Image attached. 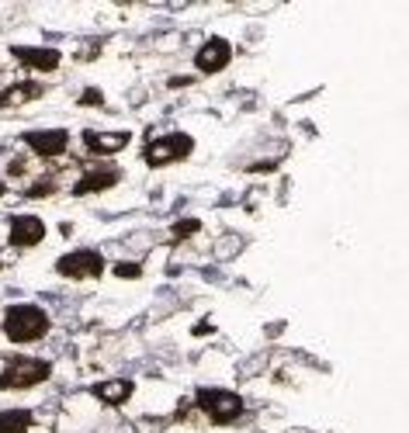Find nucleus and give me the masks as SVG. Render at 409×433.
<instances>
[{
	"instance_id": "obj_1",
	"label": "nucleus",
	"mask_w": 409,
	"mask_h": 433,
	"mask_svg": "<svg viewBox=\"0 0 409 433\" xmlns=\"http://www.w3.org/2000/svg\"><path fill=\"white\" fill-rule=\"evenodd\" d=\"M49 326H52L49 312L42 305H32V302L28 305H11L4 312V336L11 343H39L49 333Z\"/></svg>"
},
{
	"instance_id": "obj_2",
	"label": "nucleus",
	"mask_w": 409,
	"mask_h": 433,
	"mask_svg": "<svg viewBox=\"0 0 409 433\" xmlns=\"http://www.w3.org/2000/svg\"><path fill=\"white\" fill-rule=\"evenodd\" d=\"M52 374V364L39 360V357H14L4 374H0V389L4 392H14V389H35L45 378Z\"/></svg>"
},
{
	"instance_id": "obj_3",
	"label": "nucleus",
	"mask_w": 409,
	"mask_h": 433,
	"mask_svg": "<svg viewBox=\"0 0 409 433\" xmlns=\"http://www.w3.org/2000/svg\"><path fill=\"white\" fill-rule=\"evenodd\" d=\"M198 405L208 413L212 423H222V427L233 423L243 413V398L236 392H229V389H202L198 392Z\"/></svg>"
},
{
	"instance_id": "obj_4",
	"label": "nucleus",
	"mask_w": 409,
	"mask_h": 433,
	"mask_svg": "<svg viewBox=\"0 0 409 433\" xmlns=\"http://www.w3.org/2000/svg\"><path fill=\"white\" fill-rule=\"evenodd\" d=\"M191 150H195V139H191V135L170 132V135L153 139V142L146 146V163H149V166H170V163H177V159H188Z\"/></svg>"
},
{
	"instance_id": "obj_5",
	"label": "nucleus",
	"mask_w": 409,
	"mask_h": 433,
	"mask_svg": "<svg viewBox=\"0 0 409 433\" xmlns=\"http://www.w3.org/2000/svg\"><path fill=\"white\" fill-rule=\"evenodd\" d=\"M56 274L70 277V281H90V277L104 274V257L97 250H73L66 257L56 260Z\"/></svg>"
},
{
	"instance_id": "obj_6",
	"label": "nucleus",
	"mask_w": 409,
	"mask_h": 433,
	"mask_svg": "<svg viewBox=\"0 0 409 433\" xmlns=\"http://www.w3.org/2000/svg\"><path fill=\"white\" fill-rule=\"evenodd\" d=\"M229 63H233V45L226 39H219V35L208 39L202 49L195 52V66H198L202 73H219V70H226Z\"/></svg>"
},
{
	"instance_id": "obj_7",
	"label": "nucleus",
	"mask_w": 409,
	"mask_h": 433,
	"mask_svg": "<svg viewBox=\"0 0 409 433\" xmlns=\"http://www.w3.org/2000/svg\"><path fill=\"white\" fill-rule=\"evenodd\" d=\"M7 236H11V246H18V250H21V246H25V250H28V246H39L42 239H45V222H42L39 215H14Z\"/></svg>"
},
{
	"instance_id": "obj_8",
	"label": "nucleus",
	"mask_w": 409,
	"mask_h": 433,
	"mask_svg": "<svg viewBox=\"0 0 409 433\" xmlns=\"http://www.w3.org/2000/svg\"><path fill=\"white\" fill-rule=\"evenodd\" d=\"M66 142H70V132L66 128H39V132H28L25 135V146H32L39 157H63L66 153Z\"/></svg>"
},
{
	"instance_id": "obj_9",
	"label": "nucleus",
	"mask_w": 409,
	"mask_h": 433,
	"mask_svg": "<svg viewBox=\"0 0 409 433\" xmlns=\"http://www.w3.org/2000/svg\"><path fill=\"white\" fill-rule=\"evenodd\" d=\"M11 56L21 59V66L42 70V73H52V70L59 66V52H56V49H45V45H14Z\"/></svg>"
},
{
	"instance_id": "obj_10",
	"label": "nucleus",
	"mask_w": 409,
	"mask_h": 433,
	"mask_svg": "<svg viewBox=\"0 0 409 433\" xmlns=\"http://www.w3.org/2000/svg\"><path fill=\"white\" fill-rule=\"evenodd\" d=\"M45 94L42 83H32V80H21V83H11L0 90V111H14V108H25L32 101H39Z\"/></svg>"
},
{
	"instance_id": "obj_11",
	"label": "nucleus",
	"mask_w": 409,
	"mask_h": 433,
	"mask_svg": "<svg viewBox=\"0 0 409 433\" xmlns=\"http://www.w3.org/2000/svg\"><path fill=\"white\" fill-rule=\"evenodd\" d=\"M122 181V170H115V166H94V170H87L80 181H77V188H73V195H97V191H108V188H115Z\"/></svg>"
},
{
	"instance_id": "obj_12",
	"label": "nucleus",
	"mask_w": 409,
	"mask_h": 433,
	"mask_svg": "<svg viewBox=\"0 0 409 433\" xmlns=\"http://www.w3.org/2000/svg\"><path fill=\"white\" fill-rule=\"evenodd\" d=\"M83 142L94 157H115L132 142L128 132H83Z\"/></svg>"
},
{
	"instance_id": "obj_13",
	"label": "nucleus",
	"mask_w": 409,
	"mask_h": 433,
	"mask_svg": "<svg viewBox=\"0 0 409 433\" xmlns=\"http://www.w3.org/2000/svg\"><path fill=\"white\" fill-rule=\"evenodd\" d=\"M90 395L97 398V402H104V405H125L132 395H135V385L128 382V378H111V382H101V385H94Z\"/></svg>"
},
{
	"instance_id": "obj_14",
	"label": "nucleus",
	"mask_w": 409,
	"mask_h": 433,
	"mask_svg": "<svg viewBox=\"0 0 409 433\" xmlns=\"http://www.w3.org/2000/svg\"><path fill=\"white\" fill-rule=\"evenodd\" d=\"M32 420L35 416L28 409H0V433H28Z\"/></svg>"
},
{
	"instance_id": "obj_15",
	"label": "nucleus",
	"mask_w": 409,
	"mask_h": 433,
	"mask_svg": "<svg viewBox=\"0 0 409 433\" xmlns=\"http://www.w3.org/2000/svg\"><path fill=\"white\" fill-rule=\"evenodd\" d=\"M240 250H243V236H240V233H226V236H219V243H215V253H219L222 260L236 257Z\"/></svg>"
},
{
	"instance_id": "obj_16",
	"label": "nucleus",
	"mask_w": 409,
	"mask_h": 433,
	"mask_svg": "<svg viewBox=\"0 0 409 433\" xmlns=\"http://www.w3.org/2000/svg\"><path fill=\"white\" fill-rule=\"evenodd\" d=\"M202 229V222L198 219H181V222H173L170 226V239H188V236H195Z\"/></svg>"
},
{
	"instance_id": "obj_17",
	"label": "nucleus",
	"mask_w": 409,
	"mask_h": 433,
	"mask_svg": "<svg viewBox=\"0 0 409 433\" xmlns=\"http://www.w3.org/2000/svg\"><path fill=\"white\" fill-rule=\"evenodd\" d=\"M139 274H142L139 264H115V277H128L132 281V277H139Z\"/></svg>"
},
{
	"instance_id": "obj_18",
	"label": "nucleus",
	"mask_w": 409,
	"mask_h": 433,
	"mask_svg": "<svg viewBox=\"0 0 409 433\" xmlns=\"http://www.w3.org/2000/svg\"><path fill=\"white\" fill-rule=\"evenodd\" d=\"M80 104L83 108H97V104H104V97H101V90H87V94H80Z\"/></svg>"
},
{
	"instance_id": "obj_19",
	"label": "nucleus",
	"mask_w": 409,
	"mask_h": 433,
	"mask_svg": "<svg viewBox=\"0 0 409 433\" xmlns=\"http://www.w3.org/2000/svg\"><path fill=\"white\" fill-rule=\"evenodd\" d=\"M135 430L139 433H157V430H164V420H139Z\"/></svg>"
},
{
	"instance_id": "obj_20",
	"label": "nucleus",
	"mask_w": 409,
	"mask_h": 433,
	"mask_svg": "<svg viewBox=\"0 0 409 433\" xmlns=\"http://www.w3.org/2000/svg\"><path fill=\"white\" fill-rule=\"evenodd\" d=\"M11 173H14V177L28 173V163H25V159H14V163H11Z\"/></svg>"
},
{
	"instance_id": "obj_21",
	"label": "nucleus",
	"mask_w": 409,
	"mask_h": 433,
	"mask_svg": "<svg viewBox=\"0 0 409 433\" xmlns=\"http://www.w3.org/2000/svg\"><path fill=\"white\" fill-rule=\"evenodd\" d=\"M7 195V184H4V181H0V197Z\"/></svg>"
},
{
	"instance_id": "obj_22",
	"label": "nucleus",
	"mask_w": 409,
	"mask_h": 433,
	"mask_svg": "<svg viewBox=\"0 0 409 433\" xmlns=\"http://www.w3.org/2000/svg\"><path fill=\"white\" fill-rule=\"evenodd\" d=\"M0 267H4V260H0Z\"/></svg>"
}]
</instances>
